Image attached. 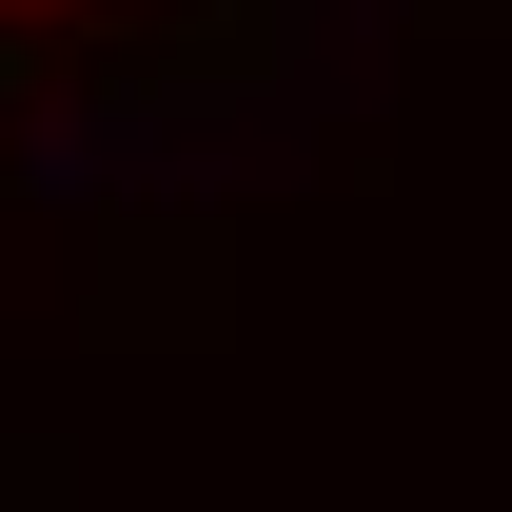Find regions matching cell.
<instances>
[{"mask_svg":"<svg viewBox=\"0 0 512 512\" xmlns=\"http://www.w3.org/2000/svg\"><path fill=\"white\" fill-rule=\"evenodd\" d=\"M0 20H79V0H0Z\"/></svg>","mask_w":512,"mask_h":512,"instance_id":"6da1fadb","label":"cell"}]
</instances>
